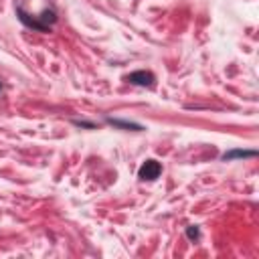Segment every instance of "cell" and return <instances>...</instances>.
<instances>
[{
  "label": "cell",
  "mask_w": 259,
  "mask_h": 259,
  "mask_svg": "<svg viewBox=\"0 0 259 259\" xmlns=\"http://www.w3.org/2000/svg\"><path fill=\"white\" fill-rule=\"evenodd\" d=\"M187 235H189V239L196 241V239H199L201 233H199V229H196V227H189V229H187Z\"/></svg>",
  "instance_id": "obj_6"
},
{
  "label": "cell",
  "mask_w": 259,
  "mask_h": 259,
  "mask_svg": "<svg viewBox=\"0 0 259 259\" xmlns=\"http://www.w3.org/2000/svg\"><path fill=\"white\" fill-rule=\"evenodd\" d=\"M18 18H20V22L22 24H27L29 29H35V31H41V33H47L49 31V27H45V24L39 20V18H33L31 15H27L22 8H18Z\"/></svg>",
  "instance_id": "obj_3"
},
{
  "label": "cell",
  "mask_w": 259,
  "mask_h": 259,
  "mask_svg": "<svg viewBox=\"0 0 259 259\" xmlns=\"http://www.w3.org/2000/svg\"><path fill=\"white\" fill-rule=\"evenodd\" d=\"M128 81L132 85H140V87H150L154 85V75L150 71H134L128 75Z\"/></svg>",
  "instance_id": "obj_2"
},
{
  "label": "cell",
  "mask_w": 259,
  "mask_h": 259,
  "mask_svg": "<svg viewBox=\"0 0 259 259\" xmlns=\"http://www.w3.org/2000/svg\"><path fill=\"white\" fill-rule=\"evenodd\" d=\"M160 172H162V166H160L158 160H146L138 170V178L140 180H156L160 176Z\"/></svg>",
  "instance_id": "obj_1"
},
{
  "label": "cell",
  "mask_w": 259,
  "mask_h": 259,
  "mask_svg": "<svg viewBox=\"0 0 259 259\" xmlns=\"http://www.w3.org/2000/svg\"><path fill=\"white\" fill-rule=\"evenodd\" d=\"M0 91H2V83H0Z\"/></svg>",
  "instance_id": "obj_7"
},
{
  "label": "cell",
  "mask_w": 259,
  "mask_h": 259,
  "mask_svg": "<svg viewBox=\"0 0 259 259\" xmlns=\"http://www.w3.org/2000/svg\"><path fill=\"white\" fill-rule=\"evenodd\" d=\"M107 121H109V124H114V126H118V128H126V130H134V132L142 130L140 124H132V121H121V120H114V118H109Z\"/></svg>",
  "instance_id": "obj_5"
},
{
  "label": "cell",
  "mask_w": 259,
  "mask_h": 259,
  "mask_svg": "<svg viewBox=\"0 0 259 259\" xmlns=\"http://www.w3.org/2000/svg\"><path fill=\"white\" fill-rule=\"evenodd\" d=\"M257 156L255 150H231L223 154V160H233V158H253Z\"/></svg>",
  "instance_id": "obj_4"
}]
</instances>
